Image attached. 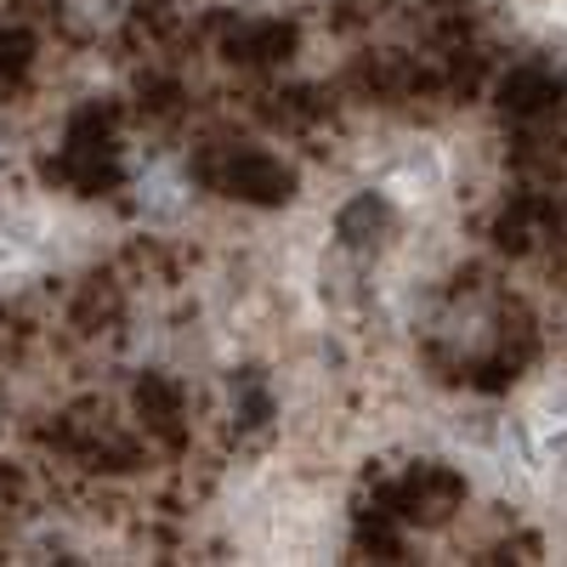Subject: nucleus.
<instances>
[{"mask_svg": "<svg viewBox=\"0 0 567 567\" xmlns=\"http://www.w3.org/2000/svg\"><path fill=\"white\" fill-rule=\"evenodd\" d=\"M205 182L216 187V194L256 199V205H278V199L296 194V171L267 148H221V154H210Z\"/></svg>", "mask_w": 567, "mask_h": 567, "instance_id": "f257e3e1", "label": "nucleus"}, {"mask_svg": "<svg viewBox=\"0 0 567 567\" xmlns=\"http://www.w3.org/2000/svg\"><path fill=\"white\" fill-rule=\"evenodd\" d=\"M392 233H398V210H392V199L386 194H352L341 210H336V245L347 250V256H381L386 245H392Z\"/></svg>", "mask_w": 567, "mask_h": 567, "instance_id": "f03ea898", "label": "nucleus"}]
</instances>
